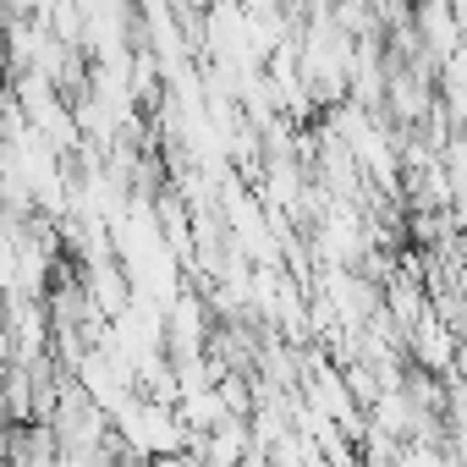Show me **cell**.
I'll return each mask as SVG.
<instances>
[{
	"instance_id": "1",
	"label": "cell",
	"mask_w": 467,
	"mask_h": 467,
	"mask_svg": "<svg viewBox=\"0 0 467 467\" xmlns=\"http://www.w3.org/2000/svg\"><path fill=\"white\" fill-rule=\"evenodd\" d=\"M110 451H121V456H132V462H154V456L192 451V434L182 429V418H176L171 401L132 390V396L110 412Z\"/></svg>"
},
{
	"instance_id": "2",
	"label": "cell",
	"mask_w": 467,
	"mask_h": 467,
	"mask_svg": "<svg viewBox=\"0 0 467 467\" xmlns=\"http://www.w3.org/2000/svg\"><path fill=\"white\" fill-rule=\"evenodd\" d=\"M319 220H314V254L319 265H341V270H358V259L374 248V225L358 214V203L347 198H314Z\"/></svg>"
},
{
	"instance_id": "3",
	"label": "cell",
	"mask_w": 467,
	"mask_h": 467,
	"mask_svg": "<svg viewBox=\"0 0 467 467\" xmlns=\"http://www.w3.org/2000/svg\"><path fill=\"white\" fill-rule=\"evenodd\" d=\"M401 352H412V368H418V374H434V379L456 374V330H451L434 308H423V314L407 325Z\"/></svg>"
},
{
	"instance_id": "4",
	"label": "cell",
	"mask_w": 467,
	"mask_h": 467,
	"mask_svg": "<svg viewBox=\"0 0 467 467\" xmlns=\"http://www.w3.org/2000/svg\"><path fill=\"white\" fill-rule=\"evenodd\" d=\"M50 0H0V17H45Z\"/></svg>"
},
{
	"instance_id": "5",
	"label": "cell",
	"mask_w": 467,
	"mask_h": 467,
	"mask_svg": "<svg viewBox=\"0 0 467 467\" xmlns=\"http://www.w3.org/2000/svg\"><path fill=\"white\" fill-rule=\"evenodd\" d=\"M243 467H270V462H265L259 451H248V456H243Z\"/></svg>"
}]
</instances>
